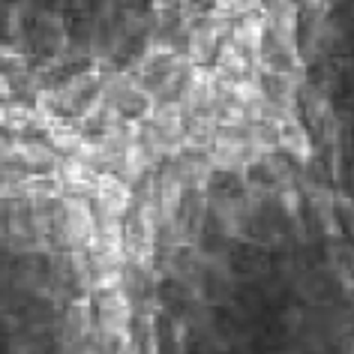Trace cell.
I'll return each instance as SVG.
<instances>
[{"instance_id":"2","label":"cell","mask_w":354,"mask_h":354,"mask_svg":"<svg viewBox=\"0 0 354 354\" xmlns=\"http://www.w3.org/2000/svg\"><path fill=\"white\" fill-rule=\"evenodd\" d=\"M96 232V214H93V198L82 196H64L55 210V237L64 250L87 252Z\"/></svg>"},{"instance_id":"1","label":"cell","mask_w":354,"mask_h":354,"mask_svg":"<svg viewBox=\"0 0 354 354\" xmlns=\"http://www.w3.org/2000/svg\"><path fill=\"white\" fill-rule=\"evenodd\" d=\"M286 46L304 156L322 145L354 174V0H286Z\"/></svg>"},{"instance_id":"6","label":"cell","mask_w":354,"mask_h":354,"mask_svg":"<svg viewBox=\"0 0 354 354\" xmlns=\"http://www.w3.org/2000/svg\"><path fill=\"white\" fill-rule=\"evenodd\" d=\"M102 171H96L93 165L82 162L78 156H64L57 165L55 177L60 180V189L64 196H82V198H93L96 192V180H100Z\"/></svg>"},{"instance_id":"8","label":"cell","mask_w":354,"mask_h":354,"mask_svg":"<svg viewBox=\"0 0 354 354\" xmlns=\"http://www.w3.org/2000/svg\"><path fill=\"white\" fill-rule=\"evenodd\" d=\"M82 141H84V132L73 127V123H51L48 127V145L57 150L60 156H75V150L82 147Z\"/></svg>"},{"instance_id":"4","label":"cell","mask_w":354,"mask_h":354,"mask_svg":"<svg viewBox=\"0 0 354 354\" xmlns=\"http://www.w3.org/2000/svg\"><path fill=\"white\" fill-rule=\"evenodd\" d=\"M96 327L105 339L111 342H127L129 327H132V300L123 288L105 291L96 300Z\"/></svg>"},{"instance_id":"10","label":"cell","mask_w":354,"mask_h":354,"mask_svg":"<svg viewBox=\"0 0 354 354\" xmlns=\"http://www.w3.org/2000/svg\"><path fill=\"white\" fill-rule=\"evenodd\" d=\"M0 73H3L6 82L15 87V82L24 75V57H19V55H0Z\"/></svg>"},{"instance_id":"9","label":"cell","mask_w":354,"mask_h":354,"mask_svg":"<svg viewBox=\"0 0 354 354\" xmlns=\"http://www.w3.org/2000/svg\"><path fill=\"white\" fill-rule=\"evenodd\" d=\"M33 123H37V111H33V109H24V105H19V102L3 105V120H0V129L21 136V132L33 129Z\"/></svg>"},{"instance_id":"3","label":"cell","mask_w":354,"mask_h":354,"mask_svg":"<svg viewBox=\"0 0 354 354\" xmlns=\"http://www.w3.org/2000/svg\"><path fill=\"white\" fill-rule=\"evenodd\" d=\"M136 192L118 171H102L93 192V214L102 223H127Z\"/></svg>"},{"instance_id":"11","label":"cell","mask_w":354,"mask_h":354,"mask_svg":"<svg viewBox=\"0 0 354 354\" xmlns=\"http://www.w3.org/2000/svg\"><path fill=\"white\" fill-rule=\"evenodd\" d=\"M3 162H15V156H12V136L0 132V165Z\"/></svg>"},{"instance_id":"7","label":"cell","mask_w":354,"mask_h":354,"mask_svg":"<svg viewBox=\"0 0 354 354\" xmlns=\"http://www.w3.org/2000/svg\"><path fill=\"white\" fill-rule=\"evenodd\" d=\"M64 339L66 345H78V342H84L87 336H91V327H96V318L91 313V306L82 304V300H75L73 306L66 309V315H64Z\"/></svg>"},{"instance_id":"5","label":"cell","mask_w":354,"mask_h":354,"mask_svg":"<svg viewBox=\"0 0 354 354\" xmlns=\"http://www.w3.org/2000/svg\"><path fill=\"white\" fill-rule=\"evenodd\" d=\"M12 156H15V165L28 168L30 174H55L60 159H64L48 141L24 138V136H12Z\"/></svg>"},{"instance_id":"12","label":"cell","mask_w":354,"mask_h":354,"mask_svg":"<svg viewBox=\"0 0 354 354\" xmlns=\"http://www.w3.org/2000/svg\"><path fill=\"white\" fill-rule=\"evenodd\" d=\"M6 96H12V84L6 82L3 73H0V100H6Z\"/></svg>"}]
</instances>
